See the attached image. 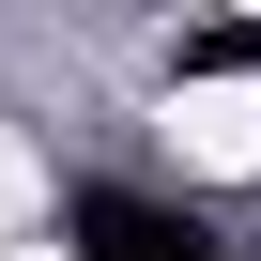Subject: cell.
I'll list each match as a JSON object with an SVG mask.
<instances>
[{"label": "cell", "instance_id": "1", "mask_svg": "<svg viewBox=\"0 0 261 261\" xmlns=\"http://www.w3.org/2000/svg\"><path fill=\"white\" fill-rule=\"evenodd\" d=\"M154 123H169V154H185V169H215V185H246V169H261V77H185Z\"/></svg>", "mask_w": 261, "mask_h": 261}]
</instances>
